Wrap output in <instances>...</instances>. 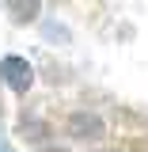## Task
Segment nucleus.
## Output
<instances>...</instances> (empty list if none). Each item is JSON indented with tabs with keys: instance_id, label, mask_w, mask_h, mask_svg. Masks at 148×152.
Returning <instances> with one entry per match:
<instances>
[{
	"instance_id": "1",
	"label": "nucleus",
	"mask_w": 148,
	"mask_h": 152,
	"mask_svg": "<svg viewBox=\"0 0 148 152\" xmlns=\"http://www.w3.org/2000/svg\"><path fill=\"white\" fill-rule=\"evenodd\" d=\"M0 76H4V84H8L15 95H27V91H31V84H34V69H31V61H27V57H15V53H8L4 61H0Z\"/></svg>"
},
{
	"instance_id": "2",
	"label": "nucleus",
	"mask_w": 148,
	"mask_h": 152,
	"mask_svg": "<svg viewBox=\"0 0 148 152\" xmlns=\"http://www.w3.org/2000/svg\"><path fill=\"white\" fill-rule=\"evenodd\" d=\"M69 133L80 137V141H99V137H103V122H99L95 114L76 110V114H69Z\"/></svg>"
},
{
	"instance_id": "3",
	"label": "nucleus",
	"mask_w": 148,
	"mask_h": 152,
	"mask_svg": "<svg viewBox=\"0 0 148 152\" xmlns=\"http://www.w3.org/2000/svg\"><path fill=\"white\" fill-rule=\"evenodd\" d=\"M4 4H8L15 23H34L38 12H42V0H4Z\"/></svg>"
},
{
	"instance_id": "4",
	"label": "nucleus",
	"mask_w": 148,
	"mask_h": 152,
	"mask_svg": "<svg viewBox=\"0 0 148 152\" xmlns=\"http://www.w3.org/2000/svg\"><path fill=\"white\" fill-rule=\"evenodd\" d=\"M38 152H69V148H38Z\"/></svg>"
},
{
	"instance_id": "5",
	"label": "nucleus",
	"mask_w": 148,
	"mask_h": 152,
	"mask_svg": "<svg viewBox=\"0 0 148 152\" xmlns=\"http://www.w3.org/2000/svg\"><path fill=\"white\" fill-rule=\"evenodd\" d=\"M110 152H118V148H110Z\"/></svg>"
}]
</instances>
